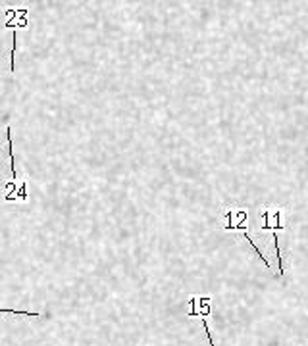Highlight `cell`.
<instances>
[{
  "label": "cell",
  "instance_id": "cell-1",
  "mask_svg": "<svg viewBox=\"0 0 308 346\" xmlns=\"http://www.w3.org/2000/svg\"><path fill=\"white\" fill-rule=\"evenodd\" d=\"M200 323H202V327H204V333H206V338H208V344L216 346L214 344V338H212V333H210V329H208V323H206V319H204V317H202V321H200Z\"/></svg>",
  "mask_w": 308,
  "mask_h": 346
}]
</instances>
